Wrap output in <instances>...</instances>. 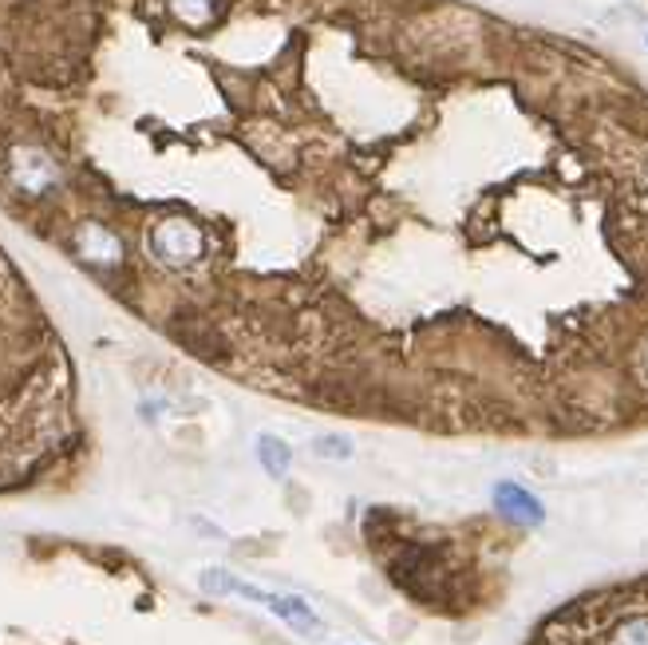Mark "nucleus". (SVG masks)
<instances>
[{
  "instance_id": "1",
  "label": "nucleus",
  "mask_w": 648,
  "mask_h": 645,
  "mask_svg": "<svg viewBox=\"0 0 648 645\" xmlns=\"http://www.w3.org/2000/svg\"><path fill=\"white\" fill-rule=\"evenodd\" d=\"M202 249H206V238H202V230L190 219H163L150 230V254L170 269H182L190 262H198Z\"/></svg>"
},
{
  "instance_id": "2",
  "label": "nucleus",
  "mask_w": 648,
  "mask_h": 645,
  "mask_svg": "<svg viewBox=\"0 0 648 645\" xmlns=\"http://www.w3.org/2000/svg\"><path fill=\"white\" fill-rule=\"evenodd\" d=\"M491 507L506 519V523L526 526V531H538V526L546 523V507H541V499L534 496L530 487L514 483V479H499V483L491 487Z\"/></svg>"
},
{
  "instance_id": "3",
  "label": "nucleus",
  "mask_w": 648,
  "mask_h": 645,
  "mask_svg": "<svg viewBox=\"0 0 648 645\" xmlns=\"http://www.w3.org/2000/svg\"><path fill=\"white\" fill-rule=\"evenodd\" d=\"M9 175L20 190H29V194H44L59 182V167L44 155V151H29L20 147L9 155Z\"/></svg>"
},
{
  "instance_id": "4",
  "label": "nucleus",
  "mask_w": 648,
  "mask_h": 645,
  "mask_svg": "<svg viewBox=\"0 0 648 645\" xmlns=\"http://www.w3.org/2000/svg\"><path fill=\"white\" fill-rule=\"evenodd\" d=\"M76 254L91 266H119L123 262V242L119 234H111L108 226H99V222H88V226H79L76 234Z\"/></svg>"
},
{
  "instance_id": "5",
  "label": "nucleus",
  "mask_w": 648,
  "mask_h": 645,
  "mask_svg": "<svg viewBox=\"0 0 648 645\" xmlns=\"http://www.w3.org/2000/svg\"><path fill=\"white\" fill-rule=\"evenodd\" d=\"M269 610H273V614L281 618L289 630H297L301 637H321L324 634L321 618L313 614V605H309L305 598H297V594H269Z\"/></svg>"
},
{
  "instance_id": "6",
  "label": "nucleus",
  "mask_w": 648,
  "mask_h": 645,
  "mask_svg": "<svg viewBox=\"0 0 648 645\" xmlns=\"http://www.w3.org/2000/svg\"><path fill=\"white\" fill-rule=\"evenodd\" d=\"M257 459H261V467H266L273 479H286L289 467H293V447L286 444L281 436H257Z\"/></svg>"
},
{
  "instance_id": "7",
  "label": "nucleus",
  "mask_w": 648,
  "mask_h": 645,
  "mask_svg": "<svg viewBox=\"0 0 648 645\" xmlns=\"http://www.w3.org/2000/svg\"><path fill=\"white\" fill-rule=\"evenodd\" d=\"M610 645H648V614L621 618L617 630L610 634Z\"/></svg>"
},
{
  "instance_id": "8",
  "label": "nucleus",
  "mask_w": 648,
  "mask_h": 645,
  "mask_svg": "<svg viewBox=\"0 0 648 645\" xmlns=\"http://www.w3.org/2000/svg\"><path fill=\"white\" fill-rule=\"evenodd\" d=\"M313 452L321 459H353L356 456V444L340 432H324V436L313 440Z\"/></svg>"
},
{
  "instance_id": "9",
  "label": "nucleus",
  "mask_w": 648,
  "mask_h": 645,
  "mask_svg": "<svg viewBox=\"0 0 648 645\" xmlns=\"http://www.w3.org/2000/svg\"><path fill=\"white\" fill-rule=\"evenodd\" d=\"M640 372H645V380H648V345H645V353H640Z\"/></svg>"
}]
</instances>
